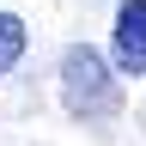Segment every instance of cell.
I'll list each match as a JSON object with an SVG mask.
<instances>
[{"mask_svg": "<svg viewBox=\"0 0 146 146\" xmlns=\"http://www.w3.org/2000/svg\"><path fill=\"white\" fill-rule=\"evenodd\" d=\"M18 55H25V18L0 6V73H12Z\"/></svg>", "mask_w": 146, "mask_h": 146, "instance_id": "3957f363", "label": "cell"}, {"mask_svg": "<svg viewBox=\"0 0 146 146\" xmlns=\"http://www.w3.org/2000/svg\"><path fill=\"white\" fill-rule=\"evenodd\" d=\"M116 67L146 73V0H122L116 6Z\"/></svg>", "mask_w": 146, "mask_h": 146, "instance_id": "7a4b0ae2", "label": "cell"}, {"mask_svg": "<svg viewBox=\"0 0 146 146\" xmlns=\"http://www.w3.org/2000/svg\"><path fill=\"white\" fill-rule=\"evenodd\" d=\"M116 73H122V67H110L98 49L73 43V49L61 55V98H67V110H73V116H116V110H122Z\"/></svg>", "mask_w": 146, "mask_h": 146, "instance_id": "6da1fadb", "label": "cell"}]
</instances>
